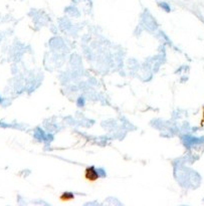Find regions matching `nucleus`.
Instances as JSON below:
<instances>
[{"instance_id":"1","label":"nucleus","mask_w":204,"mask_h":206,"mask_svg":"<svg viewBox=\"0 0 204 206\" xmlns=\"http://www.w3.org/2000/svg\"><path fill=\"white\" fill-rule=\"evenodd\" d=\"M84 178L89 183H95L100 179V175L94 166H89L84 171Z\"/></svg>"},{"instance_id":"2","label":"nucleus","mask_w":204,"mask_h":206,"mask_svg":"<svg viewBox=\"0 0 204 206\" xmlns=\"http://www.w3.org/2000/svg\"><path fill=\"white\" fill-rule=\"evenodd\" d=\"M74 199V195L71 192L65 191L60 195V200L61 202H69V201H72Z\"/></svg>"},{"instance_id":"3","label":"nucleus","mask_w":204,"mask_h":206,"mask_svg":"<svg viewBox=\"0 0 204 206\" xmlns=\"http://www.w3.org/2000/svg\"><path fill=\"white\" fill-rule=\"evenodd\" d=\"M204 125V106L202 107V115H201V126Z\"/></svg>"}]
</instances>
